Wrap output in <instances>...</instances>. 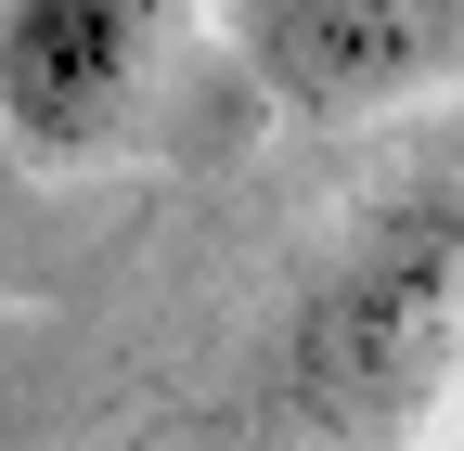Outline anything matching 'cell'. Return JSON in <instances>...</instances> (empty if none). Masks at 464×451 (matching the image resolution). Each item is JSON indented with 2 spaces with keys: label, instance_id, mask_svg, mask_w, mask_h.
Masks as SVG:
<instances>
[{
  "label": "cell",
  "instance_id": "6da1fadb",
  "mask_svg": "<svg viewBox=\"0 0 464 451\" xmlns=\"http://www.w3.org/2000/svg\"><path fill=\"white\" fill-rule=\"evenodd\" d=\"M464 310V194H413L387 206L362 245L335 258V284L297 322V413L323 438H362L426 387L439 335Z\"/></svg>",
  "mask_w": 464,
  "mask_h": 451
},
{
  "label": "cell",
  "instance_id": "7a4b0ae2",
  "mask_svg": "<svg viewBox=\"0 0 464 451\" xmlns=\"http://www.w3.org/2000/svg\"><path fill=\"white\" fill-rule=\"evenodd\" d=\"M155 65V0H0V130L91 155Z\"/></svg>",
  "mask_w": 464,
  "mask_h": 451
},
{
  "label": "cell",
  "instance_id": "3957f363",
  "mask_svg": "<svg viewBox=\"0 0 464 451\" xmlns=\"http://www.w3.org/2000/svg\"><path fill=\"white\" fill-rule=\"evenodd\" d=\"M464 26V0H246V65L297 117H362L400 103Z\"/></svg>",
  "mask_w": 464,
  "mask_h": 451
}]
</instances>
